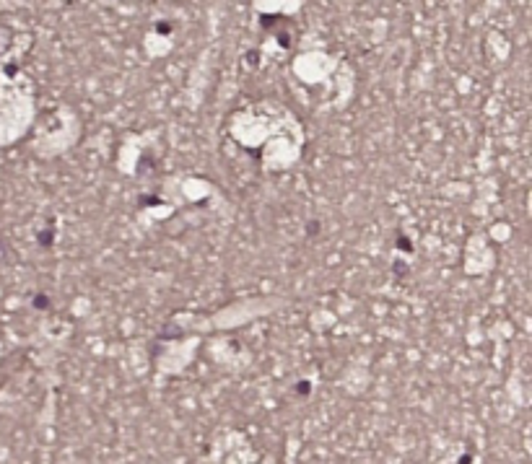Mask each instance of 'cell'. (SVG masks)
Listing matches in <instances>:
<instances>
[{
  "instance_id": "1",
  "label": "cell",
  "mask_w": 532,
  "mask_h": 464,
  "mask_svg": "<svg viewBox=\"0 0 532 464\" xmlns=\"http://www.w3.org/2000/svg\"><path fill=\"white\" fill-rule=\"evenodd\" d=\"M34 306H36V309H47V298H44V296H36Z\"/></svg>"
}]
</instances>
